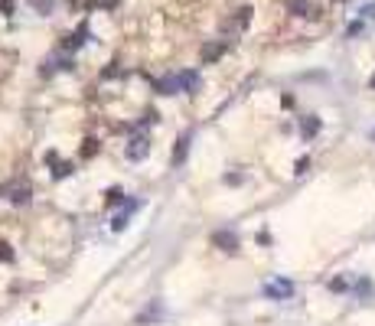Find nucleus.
Returning <instances> with one entry per match:
<instances>
[{
	"instance_id": "nucleus-15",
	"label": "nucleus",
	"mask_w": 375,
	"mask_h": 326,
	"mask_svg": "<svg viewBox=\"0 0 375 326\" xmlns=\"http://www.w3.org/2000/svg\"><path fill=\"white\" fill-rule=\"evenodd\" d=\"M30 4L36 7L39 13H49V10H52V0H30Z\"/></svg>"
},
{
	"instance_id": "nucleus-3",
	"label": "nucleus",
	"mask_w": 375,
	"mask_h": 326,
	"mask_svg": "<svg viewBox=\"0 0 375 326\" xmlns=\"http://www.w3.org/2000/svg\"><path fill=\"white\" fill-rule=\"evenodd\" d=\"M212 245H216V248H222V251H235V248H238V235L222 228V232L212 235Z\"/></svg>"
},
{
	"instance_id": "nucleus-24",
	"label": "nucleus",
	"mask_w": 375,
	"mask_h": 326,
	"mask_svg": "<svg viewBox=\"0 0 375 326\" xmlns=\"http://www.w3.org/2000/svg\"><path fill=\"white\" fill-rule=\"evenodd\" d=\"M369 85H372V88H375V75H372V82H369Z\"/></svg>"
},
{
	"instance_id": "nucleus-19",
	"label": "nucleus",
	"mask_w": 375,
	"mask_h": 326,
	"mask_svg": "<svg viewBox=\"0 0 375 326\" xmlns=\"http://www.w3.org/2000/svg\"><path fill=\"white\" fill-rule=\"evenodd\" d=\"M0 261H13V251H10L7 242H0Z\"/></svg>"
},
{
	"instance_id": "nucleus-21",
	"label": "nucleus",
	"mask_w": 375,
	"mask_h": 326,
	"mask_svg": "<svg viewBox=\"0 0 375 326\" xmlns=\"http://www.w3.org/2000/svg\"><path fill=\"white\" fill-rule=\"evenodd\" d=\"M114 75H121V69L111 62V66H108V69H105V72H101V78H114Z\"/></svg>"
},
{
	"instance_id": "nucleus-10",
	"label": "nucleus",
	"mask_w": 375,
	"mask_h": 326,
	"mask_svg": "<svg viewBox=\"0 0 375 326\" xmlns=\"http://www.w3.org/2000/svg\"><path fill=\"white\" fill-rule=\"evenodd\" d=\"M85 36H88V26H78V33H75V36H69L66 39V49H78V46H82V42H85Z\"/></svg>"
},
{
	"instance_id": "nucleus-9",
	"label": "nucleus",
	"mask_w": 375,
	"mask_h": 326,
	"mask_svg": "<svg viewBox=\"0 0 375 326\" xmlns=\"http://www.w3.org/2000/svg\"><path fill=\"white\" fill-rule=\"evenodd\" d=\"M186 150H190V137H180V140H176V147H173V163H183Z\"/></svg>"
},
{
	"instance_id": "nucleus-8",
	"label": "nucleus",
	"mask_w": 375,
	"mask_h": 326,
	"mask_svg": "<svg viewBox=\"0 0 375 326\" xmlns=\"http://www.w3.org/2000/svg\"><path fill=\"white\" fill-rule=\"evenodd\" d=\"M300 134H303V137H317V134H320V118H303Z\"/></svg>"
},
{
	"instance_id": "nucleus-12",
	"label": "nucleus",
	"mask_w": 375,
	"mask_h": 326,
	"mask_svg": "<svg viewBox=\"0 0 375 326\" xmlns=\"http://www.w3.org/2000/svg\"><path fill=\"white\" fill-rule=\"evenodd\" d=\"M329 290L343 294V290H349V280H346V277H333V280H329Z\"/></svg>"
},
{
	"instance_id": "nucleus-11",
	"label": "nucleus",
	"mask_w": 375,
	"mask_h": 326,
	"mask_svg": "<svg viewBox=\"0 0 375 326\" xmlns=\"http://www.w3.org/2000/svg\"><path fill=\"white\" fill-rule=\"evenodd\" d=\"M10 202H16V206H23V202H30V186H16Z\"/></svg>"
},
{
	"instance_id": "nucleus-23",
	"label": "nucleus",
	"mask_w": 375,
	"mask_h": 326,
	"mask_svg": "<svg viewBox=\"0 0 375 326\" xmlns=\"http://www.w3.org/2000/svg\"><path fill=\"white\" fill-rule=\"evenodd\" d=\"M0 10H4L7 16H10V13H13V4H10V0H0Z\"/></svg>"
},
{
	"instance_id": "nucleus-20",
	"label": "nucleus",
	"mask_w": 375,
	"mask_h": 326,
	"mask_svg": "<svg viewBox=\"0 0 375 326\" xmlns=\"http://www.w3.org/2000/svg\"><path fill=\"white\" fill-rule=\"evenodd\" d=\"M307 170H310V160H307V157H300V160H297V170H294V173L300 176V173H307Z\"/></svg>"
},
{
	"instance_id": "nucleus-17",
	"label": "nucleus",
	"mask_w": 375,
	"mask_h": 326,
	"mask_svg": "<svg viewBox=\"0 0 375 326\" xmlns=\"http://www.w3.org/2000/svg\"><path fill=\"white\" fill-rule=\"evenodd\" d=\"M69 173H72V163H59L56 166V180H66Z\"/></svg>"
},
{
	"instance_id": "nucleus-14",
	"label": "nucleus",
	"mask_w": 375,
	"mask_h": 326,
	"mask_svg": "<svg viewBox=\"0 0 375 326\" xmlns=\"http://www.w3.org/2000/svg\"><path fill=\"white\" fill-rule=\"evenodd\" d=\"M95 150H98V140L88 137V140H85V147H82V157H95Z\"/></svg>"
},
{
	"instance_id": "nucleus-18",
	"label": "nucleus",
	"mask_w": 375,
	"mask_h": 326,
	"mask_svg": "<svg viewBox=\"0 0 375 326\" xmlns=\"http://www.w3.org/2000/svg\"><path fill=\"white\" fill-rule=\"evenodd\" d=\"M121 199H124V192H121V189H108V206H118Z\"/></svg>"
},
{
	"instance_id": "nucleus-1",
	"label": "nucleus",
	"mask_w": 375,
	"mask_h": 326,
	"mask_svg": "<svg viewBox=\"0 0 375 326\" xmlns=\"http://www.w3.org/2000/svg\"><path fill=\"white\" fill-rule=\"evenodd\" d=\"M290 294H294L290 280H267L264 284V297H271V300H287Z\"/></svg>"
},
{
	"instance_id": "nucleus-7",
	"label": "nucleus",
	"mask_w": 375,
	"mask_h": 326,
	"mask_svg": "<svg viewBox=\"0 0 375 326\" xmlns=\"http://www.w3.org/2000/svg\"><path fill=\"white\" fill-rule=\"evenodd\" d=\"M222 52H225V42H209V46L202 49V62H216Z\"/></svg>"
},
{
	"instance_id": "nucleus-5",
	"label": "nucleus",
	"mask_w": 375,
	"mask_h": 326,
	"mask_svg": "<svg viewBox=\"0 0 375 326\" xmlns=\"http://www.w3.org/2000/svg\"><path fill=\"white\" fill-rule=\"evenodd\" d=\"M176 85H180V92H196L199 75H196V72H180V75H176Z\"/></svg>"
},
{
	"instance_id": "nucleus-22",
	"label": "nucleus",
	"mask_w": 375,
	"mask_h": 326,
	"mask_svg": "<svg viewBox=\"0 0 375 326\" xmlns=\"http://www.w3.org/2000/svg\"><path fill=\"white\" fill-rule=\"evenodd\" d=\"M356 290H359V294H369L372 284H369V280H359V284H356Z\"/></svg>"
},
{
	"instance_id": "nucleus-4",
	"label": "nucleus",
	"mask_w": 375,
	"mask_h": 326,
	"mask_svg": "<svg viewBox=\"0 0 375 326\" xmlns=\"http://www.w3.org/2000/svg\"><path fill=\"white\" fill-rule=\"evenodd\" d=\"M154 88H157L160 95H176V92H180V85H176V75H163V78H157Z\"/></svg>"
},
{
	"instance_id": "nucleus-6",
	"label": "nucleus",
	"mask_w": 375,
	"mask_h": 326,
	"mask_svg": "<svg viewBox=\"0 0 375 326\" xmlns=\"http://www.w3.org/2000/svg\"><path fill=\"white\" fill-rule=\"evenodd\" d=\"M287 10L294 16H310V13H314V7H310V0H287Z\"/></svg>"
},
{
	"instance_id": "nucleus-2",
	"label": "nucleus",
	"mask_w": 375,
	"mask_h": 326,
	"mask_svg": "<svg viewBox=\"0 0 375 326\" xmlns=\"http://www.w3.org/2000/svg\"><path fill=\"white\" fill-rule=\"evenodd\" d=\"M147 154H150V140L147 137H134L128 144V160H144Z\"/></svg>"
},
{
	"instance_id": "nucleus-13",
	"label": "nucleus",
	"mask_w": 375,
	"mask_h": 326,
	"mask_svg": "<svg viewBox=\"0 0 375 326\" xmlns=\"http://www.w3.org/2000/svg\"><path fill=\"white\" fill-rule=\"evenodd\" d=\"M92 7H105V10H114V7H118V0H88V10H92Z\"/></svg>"
},
{
	"instance_id": "nucleus-16",
	"label": "nucleus",
	"mask_w": 375,
	"mask_h": 326,
	"mask_svg": "<svg viewBox=\"0 0 375 326\" xmlns=\"http://www.w3.org/2000/svg\"><path fill=\"white\" fill-rule=\"evenodd\" d=\"M248 20H252V7H242L238 10V26H248Z\"/></svg>"
}]
</instances>
